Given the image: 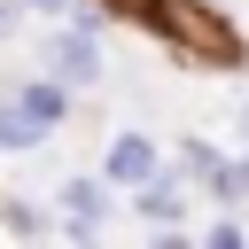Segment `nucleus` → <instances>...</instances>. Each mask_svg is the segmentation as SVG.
Returning a JSON list of instances; mask_svg holds the SVG:
<instances>
[{"mask_svg": "<svg viewBox=\"0 0 249 249\" xmlns=\"http://www.w3.org/2000/svg\"><path fill=\"white\" fill-rule=\"evenodd\" d=\"M109 8H117V16L156 23L171 47H187V62H210V70H218V62H233V54H241V39H233L210 8H195V0H109Z\"/></svg>", "mask_w": 249, "mask_h": 249, "instance_id": "1", "label": "nucleus"}, {"mask_svg": "<svg viewBox=\"0 0 249 249\" xmlns=\"http://www.w3.org/2000/svg\"><path fill=\"white\" fill-rule=\"evenodd\" d=\"M47 78H54V86H93V78H101L93 39H86V31H54V39H47Z\"/></svg>", "mask_w": 249, "mask_h": 249, "instance_id": "2", "label": "nucleus"}, {"mask_svg": "<svg viewBox=\"0 0 249 249\" xmlns=\"http://www.w3.org/2000/svg\"><path fill=\"white\" fill-rule=\"evenodd\" d=\"M109 179H117V187H148V179H156V148H148L140 132H117V140H109Z\"/></svg>", "mask_w": 249, "mask_h": 249, "instance_id": "3", "label": "nucleus"}, {"mask_svg": "<svg viewBox=\"0 0 249 249\" xmlns=\"http://www.w3.org/2000/svg\"><path fill=\"white\" fill-rule=\"evenodd\" d=\"M62 210L78 218V233H93V226H101V179H70V187H62Z\"/></svg>", "mask_w": 249, "mask_h": 249, "instance_id": "4", "label": "nucleus"}, {"mask_svg": "<svg viewBox=\"0 0 249 249\" xmlns=\"http://www.w3.org/2000/svg\"><path fill=\"white\" fill-rule=\"evenodd\" d=\"M39 140H47V124L23 117L16 101H0V148H39Z\"/></svg>", "mask_w": 249, "mask_h": 249, "instance_id": "5", "label": "nucleus"}, {"mask_svg": "<svg viewBox=\"0 0 249 249\" xmlns=\"http://www.w3.org/2000/svg\"><path fill=\"white\" fill-rule=\"evenodd\" d=\"M16 109H23V117H39V124H54V117H62V86H23V93H16Z\"/></svg>", "mask_w": 249, "mask_h": 249, "instance_id": "6", "label": "nucleus"}, {"mask_svg": "<svg viewBox=\"0 0 249 249\" xmlns=\"http://www.w3.org/2000/svg\"><path fill=\"white\" fill-rule=\"evenodd\" d=\"M140 210H148V218H179V187H171V179H148Z\"/></svg>", "mask_w": 249, "mask_h": 249, "instance_id": "7", "label": "nucleus"}, {"mask_svg": "<svg viewBox=\"0 0 249 249\" xmlns=\"http://www.w3.org/2000/svg\"><path fill=\"white\" fill-rule=\"evenodd\" d=\"M210 249H249V241H241V226H218V233H210Z\"/></svg>", "mask_w": 249, "mask_h": 249, "instance_id": "8", "label": "nucleus"}, {"mask_svg": "<svg viewBox=\"0 0 249 249\" xmlns=\"http://www.w3.org/2000/svg\"><path fill=\"white\" fill-rule=\"evenodd\" d=\"M16 16H23V8H16V0H0V39L16 31Z\"/></svg>", "mask_w": 249, "mask_h": 249, "instance_id": "9", "label": "nucleus"}, {"mask_svg": "<svg viewBox=\"0 0 249 249\" xmlns=\"http://www.w3.org/2000/svg\"><path fill=\"white\" fill-rule=\"evenodd\" d=\"M16 8H39V16H54V8H62V0H16Z\"/></svg>", "mask_w": 249, "mask_h": 249, "instance_id": "10", "label": "nucleus"}, {"mask_svg": "<svg viewBox=\"0 0 249 249\" xmlns=\"http://www.w3.org/2000/svg\"><path fill=\"white\" fill-rule=\"evenodd\" d=\"M156 249H187V233H163V241H156Z\"/></svg>", "mask_w": 249, "mask_h": 249, "instance_id": "11", "label": "nucleus"}, {"mask_svg": "<svg viewBox=\"0 0 249 249\" xmlns=\"http://www.w3.org/2000/svg\"><path fill=\"white\" fill-rule=\"evenodd\" d=\"M241 124H249V109H241Z\"/></svg>", "mask_w": 249, "mask_h": 249, "instance_id": "12", "label": "nucleus"}]
</instances>
